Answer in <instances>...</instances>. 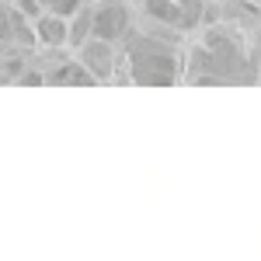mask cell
Masks as SVG:
<instances>
[{
    "mask_svg": "<svg viewBox=\"0 0 261 261\" xmlns=\"http://www.w3.org/2000/svg\"><path fill=\"white\" fill-rule=\"evenodd\" d=\"M181 49L178 42L161 39L150 28L136 24L129 39L122 42V73L119 81L140 84V87H171L181 84Z\"/></svg>",
    "mask_w": 261,
    "mask_h": 261,
    "instance_id": "obj_1",
    "label": "cell"
},
{
    "mask_svg": "<svg viewBox=\"0 0 261 261\" xmlns=\"http://www.w3.org/2000/svg\"><path fill=\"white\" fill-rule=\"evenodd\" d=\"M73 56L84 63V70L94 77V84H112L119 81V70H122V45L115 42H105L98 35H91V39L77 45L73 49Z\"/></svg>",
    "mask_w": 261,
    "mask_h": 261,
    "instance_id": "obj_3",
    "label": "cell"
},
{
    "mask_svg": "<svg viewBox=\"0 0 261 261\" xmlns=\"http://www.w3.org/2000/svg\"><path fill=\"white\" fill-rule=\"evenodd\" d=\"M91 39V7L87 4H81L70 18H66V49L73 53L77 45H84V42Z\"/></svg>",
    "mask_w": 261,
    "mask_h": 261,
    "instance_id": "obj_5",
    "label": "cell"
},
{
    "mask_svg": "<svg viewBox=\"0 0 261 261\" xmlns=\"http://www.w3.org/2000/svg\"><path fill=\"white\" fill-rule=\"evenodd\" d=\"M66 18L70 14H53L42 11L32 21V35H35V49L39 53H66Z\"/></svg>",
    "mask_w": 261,
    "mask_h": 261,
    "instance_id": "obj_4",
    "label": "cell"
},
{
    "mask_svg": "<svg viewBox=\"0 0 261 261\" xmlns=\"http://www.w3.org/2000/svg\"><path fill=\"white\" fill-rule=\"evenodd\" d=\"M91 35L105 42H122L129 39V32L136 28V4L133 0H91Z\"/></svg>",
    "mask_w": 261,
    "mask_h": 261,
    "instance_id": "obj_2",
    "label": "cell"
},
{
    "mask_svg": "<svg viewBox=\"0 0 261 261\" xmlns=\"http://www.w3.org/2000/svg\"><path fill=\"white\" fill-rule=\"evenodd\" d=\"M42 11H53V14H73L81 7V0H39Z\"/></svg>",
    "mask_w": 261,
    "mask_h": 261,
    "instance_id": "obj_6",
    "label": "cell"
},
{
    "mask_svg": "<svg viewBox=\"0 0 261 261\" xmlns=\"http://www.w3.org/2000/svg\"><path fill=\"white\" fill-rule=\"evenodd\" d=\"M247 53H251V63H254V70H258V77H261V28H254L247 35Z\"/></svg>",
    "mask_w": 261,
    "mask_h": 261,
    "instance_id": "obj_7",
    "label": "cell"
}]
</instances>
